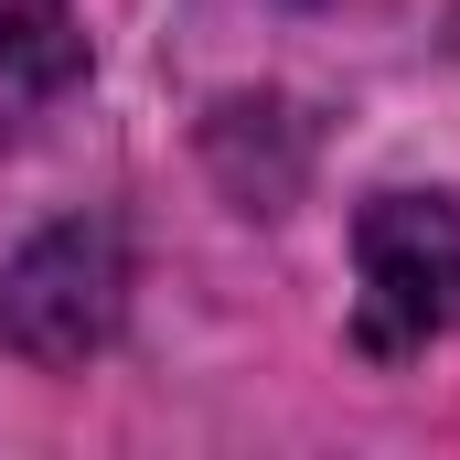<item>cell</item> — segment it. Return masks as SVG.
I'll use <instances>...</instances> for the list:
<instances>
[{
  "label": "cell",
  "mask_w": 460,
  "mask_h": 460,
  "mask_svg": "<svg viewBox=\"0 0 460 460\" xmlns=\"http://www.w3.org/2000/svg\"><path fill=\"white\" fill-rule=\"evenodd\" d=\"M353 268H364L353 343L375 364L429 353L460 322V204L450 193H375L353 226Z\"/></svg>",
  "instance_id": "6da1fadb"
},
{
  "label": "cell",
  "mask_w": 460,
  "mask_h": 460,
  "mask_svg": "<svg viewBox=\"0 0 460 460\" xmlns=\"http://www.w3.org/2000/svg\"><path fill=\"white\" fill-rule=\"evenodd\" d=\"M118 311H128V246H118V226H54L0 268V353H22L43 375L108 353Z\"/></svg>",
  "instance_id": "7a4b0ae2"
},
{
  "label": "cell",
  "mask_w": 460,
  "mask_h": 460,
  "mask_svg": "<svg viewBox=\"0 0 460 460\" xmlns=\"http://www.w3.org/2000/svg\"><path fill=\"white\" fill-rule=\"evenodd\" d=\"M75 75H86V43L54 11H11L0 0V128H22L32 108H54Z\"/></svg>",
  "instance_id": "3957f363"
}]
</instances>
